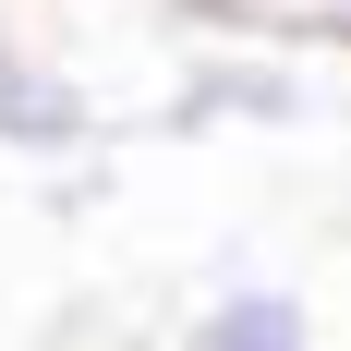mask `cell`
I'll list each match as a JSON object with an SVG mask.
<instances>
[{"label": "cell", "mask_w": 351, "mask_h": 351, "mask_svg": "<svg viewBox=\"0 0 351 351\" xmlns=\"http://www.w3.org/2000/svg\"><path fill=\"white\" fill-rule=\"evenodd\" d=\"M291 121H315V73L303 49H254V36H206V61L170 97V134H291Z\"/></svg>", "instance_id": "6da1fadb"}, {"label": "cell", "mask_w": 351, "mask_h": 351, "mask_svg": "<svg viewBox=\"0 0 351 351\" xmlns=\"http://www.w3.org/2000/svg\"><path fill=\"white\" fill-rule=\"evenodd\" d=\"M109 134L97 85L61 61V49H36L12 12H0V158H25V170H49V158H85V145Z\"/></svg>", "instance_id": "7a4b0ae2"}, {"label": "cell", "mask_w": 351, "mask_h": 351, "mask_svg": "<svg viewBox=\"0 0 351 351\" xmlns=\"http://www.w3.org/2000/svg\"><path fill=\"white\" fill-rule=\"evenodd\" d=\"M170 351H327V327H315V303L291 279H218L206 303L182 315Z\"/></svg>", "instance_id": "3957f363"}]
</instances>
